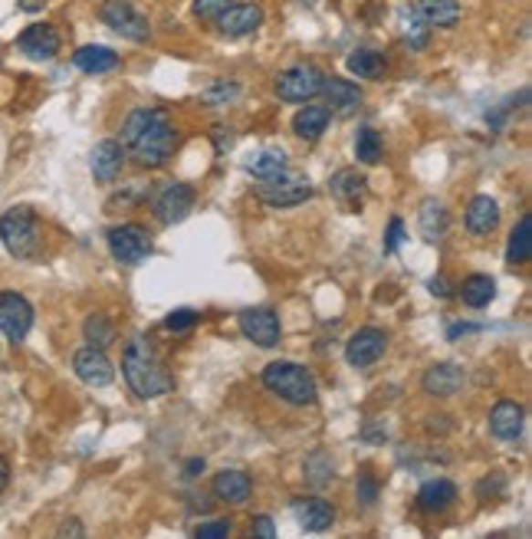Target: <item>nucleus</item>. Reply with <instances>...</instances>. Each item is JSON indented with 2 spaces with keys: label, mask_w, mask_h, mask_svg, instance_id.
<instances>
[{
  "label": "nucleus",
  "mask_w": 532,
  "mask_h": 539,
  "mask_svg": "<svg viewBox=\"0 0 532 539\" xmlns=\"http://www.w3.org/2000/svg\"><path fill=\"white\" fill-rule=\"evenodd\" d=\"M122 145L131 148V158L141 168H162L174 155L178 132L164 109H135L122 125Z\"/></svg>",
  "instance_id": "1"
},
{
  "label": "nucleus",
  "mask_w": 532,
  "mask_h": 539,
  "mask_svg": "<svg viewBox=\"0 0 532 539\" xmlns=\"http://www.w3.org/2000/svg\"><path fill=\"white\" fill-rule=\"evenodd\" d=\"M122 375L139 398H162L174 388V375L148 335H131L122 352Z\"/></svg>",
  "instance_id": "2"
},
{
  "label": "nucleus",
  "mask_w": 532,
  "mask_h": 539,
  "mask_svg": "<svg viewBox=\"0 0 532 539\" xmlns=\"http://www.w3.org/2000/svg\"><path fill=\"white\" fill-rule=\"evenodd\" d=\"M263 385L276 398H283L287 405H296V408L312 405L316 395H319L312 372L303 365H296V362H270V365L263 368Z\"/></svg>",
  "instance_id": "3"
},
{
  "label": "nucleus",
  "mask_w": 532,
  "mask_h": 539,
  "mask_svg": "<svg viewBox=\"0 0 532 539\" xmlns=\"http://www.w3.org/2000/svg\"><path fill=\"white\" fill-rule=\"evenodd\" d=\"M0 240H4V247H7L14 257L33 260L37 250H40V217H37V211L26 205L10 207V211L0 217Z\"/></svg>",
  "instance_id": "4"
},
{
  "label": "nucleus",
  "mask_w": 532,
  "mask_h": 539,
  "mask_svg": "<svg viewBox=\"0 0 532 539\" xmlns=\"http://www.w3.org/2000/svg\"><path fill=\"white\" fill-rule=\"evenodd\" d=\"M106 240H109V250H112L115 260L129 263V267L148 260V257H151V250H155V244H151V234H148L141 224H119V227L109 230Z\"/></svg>",
  "instance_id": "5"
},
{
  "label": "nucleus",
  "mask_w": 532,
  "mask_h": 539,
  "mask_svg": "<svg viewBox=\"0 0 532 539\" xmlns=\"http://www.w3.org/2000/svg\"><path fill=\"white\" fill-rule=\"evenodd\" d=\"M99 20H102L109 30L122 33L125 40H131V43H145L148 37H151V26H148L145 14H139L129 0H106V4L99 7Z\"/></svg>",
  "instance_id": "6"
},
{
  "label": "nucleus",
  "mask_w": 532,
  "mask_h": 539,
  "mask_svg": "<svg viewBox=\"0 0 532 539\" xmlns=\"http://www.w3.org/2000/svg\"><path fill=\"white\" fill-rule=\"evenodd\" d=\"M322 82H326V76H322L319 66H293V69H287V73L276 79V96L283 99V102H306V99H316L322 92Z\"/></svg>",
  "instance_id": "7"
},
{
  "label": "nucleus",
  "mask_w": 532,
  "mask_h": 539,
  "mask_svg": "<svg viewBox=\"0 0 532 539\" xmlns=\"http://www.w3.org/2000/svg\"><path fill=\"white\" fill-rule=\"evenodd\" d=\"M256 197L266 207H299L312 197V185L306 178H296V174H279L273 181H260Z\"/></svg>",
  "instance_id": "8"
},
{
  "label": "nucleus",
  "mask_w": 532,
  "mask_h": 539,
  "mask_svg": "<svg viewBox=\"0 0 532 539\" xmlns=\"http://www.w3.org/2000/svg\"><path fill=\"white\" fill-rule=\"evenodd\" d=\"M237 322H240V333H244L254 345H260V349H273V345H279V339H283L279 316L273 310H266V306L244 310L237 316Z\"/></svg>",
  "instance_id": "9"
},
{
  "label": "nucleus",
  "mask_w": 532,
  "mask_h": 539,
  "mask_svg": "<svg viewBox=\"0 0 532 539\" xmlns=\"http://www.w3.org/2000/svg\"><path fill=\"white\" fill-rule=\"evenodd\" d=\"M194 201H197L194 188L184 185V181H174V185H168L164 191H158L151 211H155L158 221L172 227V224H181L191 211H194Z\"/></svg>",
  "instance_id": "10"
},
{
  "label": "nucleus",
  "mask_w": 532,
  "mask_h": 539,
  "mask_svg": "<svg viewBox=\"0 0 532 539\" xmlns=\"http://www.w3.org/2000/svg\"><path fill=\"white\" fill-rule=\"evenodd\" d=\"M388 349V333L378 326H365L349 339L345 345V362L352 368H371Z\"/></svg>",
  "instance_id": "11"
},
{
  "label": "nucleus",
  "mask_w": 532,
  "mask_h": 539,
  "mask_svg": "<svg viewBox=\"0 0 532 539\" xmlns=\"http://www.w3.org/2000/svg\"><path fill=\"white\" fill-rule=\"evenodd\" d=\"M33 329V306L20 293H0V333L10 343H24Z\"/></svg>",
  "instance_id": "12"
},
{
  "label": "nucleus",
  "mask_w": 532,
  "mask_h": 539,
  "mask_svg": "<svg viewBox=\"0 0 532 539\" xmlns=\"http://www.w3.org/2000/svg\"><path fill=\"white\" fill-rule=\"evenodd\" d=\"M59 47H63V40H59V30L49 24H30L20 37H16V49L24 53V57L37 59V63H43V59H53L59 53Z\"/></svg>",
  "instance_id": "13"
},
{
  "label": "nucleus",
  "mask_w": 532,
  "mask_h": 539,
  "mask_svg": "<svg viewBox=\"0 0 532 539\" xmlns=\"http://www.w3.org/2000/svg\"><path fill=\"white\" fill-rule=\"evenodd\" d=\"M73 368L76 375L82 378L92 388H109L115 382V368L106 359V349H96V345H86L73 355Z\"/></svg>",
  "instance_id": "14"
},
{
  "label": "nucleus",
  "mask_w": 532,
  "mask_h": 539,
  "mask_svg": "<svg viewBox=\"0 0 532 539\" xmlns=\"http://www.w3.org/2000/svg\"><path fill=\"white\" fill-rule=\"evenodd\" d=\"M122 164H125V145L119 139H102L96 148H92V155H89L92 178L102 181V185L119 178Z\"/></svg>",
  "instance_id": "15"
},
{
  "label": "nucleus",
  "mask_w": 532,
  "mask_h": 539,
  "mask_svg": "<svg viewBox=\"0 0 532 539\" xmlns=\"http://www.w3.org/2000/svg\"><path fill=\"white\" fill-rule=\"evenodd\" d=\"M464 382H467V375H464V368L454 365V362H437V365L427 368L424 378H421L424 392L434 395V398H451V395H457L460 388H464Z\"/></svg>",
  "instance_id": "16"
},
{
  "label": "nucleus",
  "mask_w": 532,
  "mask_h": 539,
  "mask_svg": "<svg viewBox=\"0 0 532 539\" xmlns=\"http://www.w3.org/2000/svg\"><path fill=\"white\" fill-rule=\"evenodd\" d=\"M523 421H526V411L523 405L516 401H496L490 411V431L496 441H519V434H523Z\"/></svg>",
  "instance_id": "17"
},
{
  "label": "nucleus",
  "mask_w": 532,
  "mask_h": 539,
  "mask_svg": "<svg viewBox=\"0 0 532 539\" xmlns=\"http://www.w3.org/2000/svg\"><path fill=\"white\" fill-rule=\"evenodd\" d=\"M263 24V7L260 4H230L221 16H217V26H221L224 37H246Z\"/></svg>",
  "instance_id": "18"
},
{
  "label": "nucleus",
  "mask_w": 532,
  "mask_h": 539,
  "mask_svg": "<svg viewBox=\"0 0 532 539\" xmlns=\"http://www.w3.org/2000/svg\"><path fill=\"white\" fill-rule=\"evenodd\" d=\"M211 493H214V500H224L230 507H240V503H246L250 493H254V481H250V474H244V470H221V474L214 477Z\"/></svg>",
  "instance_id": "19"
},
{
  "label": "nucleus",
  "mask_w": 532,
  "mask_h": 539,
  "mask_svg": "<svg viewBox=\"0 0 532 539\" xmlns=\"http://www.w3.org/2000/svg\"><path fill=\"white\" fill-rule=\"evenodd\" d=\"M293 513L299 520L306 533H322L329 526L336 523V510L332 503H326L322 497H303V500H293Z\"/></svg>",
  "instance_id": "20"
},
{
  "label": "nucleus",
  "mask_w": 532,
  "mask_h": 539,
  "mask_svg": "<svg viewBox=\"0 0 532 539\" xmlns=\"http://www.w3.org/2000/svg\"><path fill=\"white\" fill-rule=\"evenodd\" d=\"M500 227V205L490 195H476L467 207V230L474 238H490Z\"/></svg>",
  "instance_id": "21"
},
{
  "label": "nucleus",
  "mask_w": 532,
  "mask_h": 539,
  "mask_svg": "<svg viewBox=\"0 0 532 539\" xmlns=\"http://www.w3.org/2000/svg\"><path fill=\"white\" fill-rule=\"evenodd\" d=\"M398 26H402V40L408 49H414V53H421V49L431 43V24L424 20V14H421L418 7H411V4H404L402 10H398Z\"/></svg>",
  "instance_id": "22"
},
{
  "label": "nucleus",
  "mask_w": 532,
  "mask_h": 539,
  "mask_svg": "<svg viewBox=\"0 0 532 539\" xmlns=\"http://www.w3.org/2000/svg\"><path fill=\"white\" fill-rule=\"evenodd\" d=\"M119 63H122V57L109 47H79L73 53V66L76 69H82V73H89V76L112 73Z\"/></svg>",
  "instance_id": "23"
},
{
  "label": "nucleus",
  "mask_w": 532,
  "mask_h": 539,
  "mask_svg": "<svg viewBox=\"0 0 532 539\" xmlns=\"http://www.w3.org/2000/svg\"><path fill=\"white\" fill-rule=\"evenodd\" d=\"M418 224H421V234H424L427 240H443L447 238V230H451V211L443 207V201L427 197L424 205H421Z\"/></svg>",
  "instance_id": "24"
},
{
  "label": "nucleus",
  "mask_w": 532,
  "mask_h": 539,
  "mask_svg": "<svg viewBox=\"0 0 532 539\" xmlns=\"http://www.w3.org/2000/svg\"><path fill=\"white\" fill-rule=\"evenodd\" d=\"M454 500H457V487L451 481H427L424 487L418 491V507L424 513H443V510L454 507Z\"/></svg>",
  "instance_id": "25"
},
{
  "label": "nucleus",
  "mask_w": 532,
  "mask_h": 539,
  "mask_svg": "<svg viewBox=\"0 0 532 539\" xmlns=\"http://www.w3.org/2000/svg\"><path fill=\"white\" fill-rule=\"evenodd\" d=\"M329 125H332V119H329V109H322V106L299 109V112H296V119H293V132L303 142H319L322 135H326Z\"/></svg>",
  "instance_id": "26"
},
{
  "label": "nucleus",
  "mask_w": 532,
  "mask_h": 539,
  "mask_svg": "<svg viewBox=\"0 0 532 539\" xmlns=\"http://www.w3.org/2000/svg\"><path fill=\"white\" fill-rule=\"evenodd\" d=\"M322 92L329 96V106L332 112L339 115H349L361 106V90L355 82H345V79H326L322 82Z\"/></svg>",
  "instance_id": "27"
},
{
  "label": "nucleus",
  "mask_w": 532,
  "mask_h": 539,
  "mask_svg": "<svg viewBox=\"0 0 532 539\" xmlns=\"http://www.w3.org/2000/svg\"><path fill=\"white\" fill-rule=\"evenodd\" d=\"M365 188H369V181H365V174L355 172V168H342V172H336L332 178H329V191H332V197H339V201H345V205H355L361 195H365Z\"/></svg>",
  "instance_id": "28"
},
{
  "label": "nucleus",
  "mask_w": 532,
  "mask_h": 539,
  "mask_svg": "<svg viewBox=\"0 0 532 539\" xmlns=\"http://www.w3.org/2000/svg\"><path fill=\"white\" fill-rule=\"evenodd\" d=\"M460 296H464L467 306L484 310V306L493 302V296H496V280L486 277V273H470V277L464 280V286H460Z\"/></svg>",
  "instance_id": "29"
},
{
  "label": "nucleus",
  "mask_w": 532,
  "mask_h": 539,
  "mask_svg": "<svg viewBox=\"0 0 532 539\" xmlns=\"http://www.w3.org/2000/svg\"><path fill=\"white\" fill-rule=\"evenodd\" d=\"M287 168H289L287 152H276V148H266V152H260L256 158L246 162V172L254 174V178H260V181L279 178V174H287Z\"/></svg>",
  "instance_id": "30"
},
{
  "label": "nucleus",
  "mask_w": 532,
  "mask_h": 539,
  "mask_svg": "<svg viewBox=\"0 0 532 539\" xmlns=\"http://www.w3.org/2000/svg\"><path fill=\"white\" fill-rule=\"evenodd\" d=\"M418 10L424 14V20L431 26H441V30H451L460 20V4L457 0H418Z\"/></svg>",
  "instance_id": "31"
},
{
  "label": "nucleus",
  "mask_w": 532,
  "mask_h": 539,
  "mask_svg": "<svg viewBox=\"0 0 532 539\" xmlns=\"http://www.w3.org/2000/svg\"><path fill=\"white\" fill-rule=\"evenodd\" d=\"M345 66H349V73L359 76V79H378V76L385 73L388 63L381 53H375V49H355V53H349Z\"/></svg>",
  "instance_id": "32"
},
{
  "label": "nucleus",
  "mask_w": 532,
  "mask_h": 539,
  "mask_svg": "<svg viewBox=\"0 0 532 539\" xmlns=\"http://www.w3.org/2000/svg\"><path fill=\"white\" fill-rule=\"evenodd\" d=\"M529 257H532V221H529V214H523L516 230L509 234L506 260L509 263H529Z\"/></svg>",
  "instance_id": "33"
},
{
  "label": "nucleus",
  "mask_w": 532,
  "mask_h": 539,
  "mask_svg": "<svg viewBox=\"0 0 532 539\" xmlns=\"http://www.w3.org/2000/svg\"><path fill=\"white\" fill-rule=\"evenodd\" d=\"M381 152H385L381 135H378L371 125H361L359 135H355V158H359L361 164H378L381 162Z\"/></svg>",
  "instance_id": "34"
},
{
  "label": "nucleus",
  "mask_w": 532,
  "mask_h": 539,
  "mask_svg": "<svg viewBox=\"0 0 532 539\" xmlns=\"http://www.w3.org/2000/svg\"><path fill=\"white\" fill-rule=\"evenodd\" d=\"M82 335H86V343L96 345V349H109V345L115 343V326L102 312H92V316L82 322Z\"/></svg>",
  "instance_id": "35"
},
{
  "label": "nucleus",
  "mask_w": 532,
  "mask_h": 539,
  "mask_svg": "<svg viewBox=\"0 0 532 539\" xmlns=\"http://www.w3.org/2000/svg\"><path fill=\"white\" fill-rule=\"evenodd\" d=\"M234 99H240V82H234V79L214 82V86H207V90L201 92V102H204V106H230Z\"/></svg>",
  "instance_id": "36"
},
{
  "label": "nucleus",
  "mask_w": 532,
  "mask_h": 539,
  "mask_svg": "<svg viewBox=\"0 0 532 539\" xmlns=\"http://www.w3.org/2000/svg\"><path fill=\"white\" fill-rule=\"evenodd\" d=\"M306 481L316 483V487H322L326 481H332V460L326 458V454H312L309 460H306Z\"/></svg>",
  "instance_id": "37"
},
{
  "label": "nucleus",
  "mask_w": 532,
  "mask_h": 539,
  "mask_svg": "<svg viewBox=\"0 0 532 539\" xmlns=\"http://www.w3.org/2000/svg\"><path fill=\"white\" fill-rule=\"evenodd\" d=\"M197 326V312L194 310H174L172 316L164 319V329L168 333H188V329H194Z\"/></svg>",
  "instance_id": "38"
},
{
  "label": "nucleus",
  "mask_w": 532,
  "mask_h": 539,
  "mask_svg": "<svg viewBox=\"0 0 532 539\" xmlns=\"http://www.w3.org/2000/svg\"><path fill=\"white\" fill-rule=\"evenodd\" d=\"M227 7L230 0H194V16L197 20H217Z\"/></svg>",
  "instance_id": "39"
},
{
  "label": "nucleus",
  "mask_w": 532,
  "mask_h": 539,
  "mask_svg": "<svg viewBox=\"0 0 532 539\" xmlns=\"http://www.w3.org/2000/svg\"><path fill=\"white\" fill-rule=\"evenodd\" d=\"M230 530H234V523L230 520H211V523H201L194 530L197 539H224L230 536Z\"/></svg>",
  "instance_id": "40"
},
{
  "label": "nucleus",
  "mask_w": 532,
  "mask_h": 539,
  "mask_svg": "<svg viewBox=\"0 0 532 539\" xmlns=\"http://www.w3.org/2000/svg\"><path fill=\"white\" fill-rule=\"evenodd\" d=\"M355 497H359L365 507H371V503L378 500V481L369 474V470H365V474L359 477V483H355Z\"/></svg>",
  "instance_id": "41"
},
{
  "label": "nucleus",
  "mask_w": 532,
  "mask_h": 539,
  "mask_svg": "<svg viewBox=\"0 0 532 539\" xmlns=\"http://www.w3.org/2000/svg\"><path fill=\"white\" fill-rule=\"evenodd\" d=\"M404 238H408V234H404V221L402 217H391L388 234H385V254H394V250L404 244Z\"/></svg>",
  "instance_id": "42"
},
{
  "label": "nucleus",
  "mask_w": 532,
  "mask_h": 539,
  "mask_svg": "<svg viewBox=\"0 0 532 539\" xmlns=\"http://www.w3.org/2000/svg\"><path fill=\"white\" fill-rule=\"evenodd\" d=\"M250 533H254V536H263V539H273V536H276V526H273V516H266V513L254 516V523H250Z\"/></svg>",
  "instance_id": "43"
},
{
  "label": "nucleus",
  "mask_w": 532,
  "mask_h": 539,
  "mask_svg": "<svg viewBox=\"0 0 532 539\" xmlns=\"http://www.w3.org/2000/svg\"><path fill=\"white\" fill-rule=\"evenodd\" d=\"M503 487H506V477H503V474H493V477H486V481L476 483V497L484 500L486 491H503Z\"/></svg>",
  "instance_id": "44"
},
{
  "label": "nucleus",
  "mask_w": 532,
  "mask_h": 539,
  "mask_svg": "<svg viewBox=\"0 0 532 539\" xmlns=\"http://www.w3.org/2000/svg\"><path fill=\"white\" fill-rule=\"evenodd\" d=\"M427 290H431L434 296H441V300H451V296H454V290L447 286V280H443L441 273H437V277L431 280V283H427Z\"/></svg>",
  "instance_id": "45"
},
{
  "label": "nucleus",
  "mask_w": 532,
  "mask_h": 539,
  "mask_svg": "<svg viewBox=\"0 0 532 539\" xmlns=\"http://www.w3.org/2000/svg\"><path fill=\"white\" fill-rule=\"evenodd\" d=\"M16 7L26 10V14H37V10L47 7V0H16Z\"/></svg>",
  "instance_id": "46"
},
{
  "label": "nucleus",
  "mask_w": 532,
  "mask_h": 539,
  "mask_svg": "<svg viewBox=\"0 0 532 539\" xmlns=\"http://www.w3.org/2000/svg\"><path fill=\"white\" fill-rule=\"evenodd\" d=\"M7 481H10V464H7V458L0 454V491L7 487Z\"/></svg>",
  "instance_id": "47"
},
{
  "label": "nucleus",
  "mask_w": 532,
  "mask_h": 539,
  "mask_svg": "<svg viewBox=\"0 0 532 539\" xmlns=\"http://www.w3.org/2000/svg\"><path fill=\"white\" fill-rule=\"evenodd\" d=\"M188 477H197V474H204V460H188V470H184Z\"/></svg>",
  "instance_id": "48"
},
{
  "label": "nucleus",
  "mask_w": 532,
  "mask_h": 539,
  "mask_svg": "<svg viewBox=\"0 0 532 539\" xmlns=\"http://www.w3.org/2000/svg\"><path fill=\"white\" fill-rule=\"evenodd\" d=\"M480 326H470V322H464V326H451V339H460L464 333H476Z\"/></svg>",
  "instance_id": "49"
},
{
  "label": "nucleus",
  "mask_w": 532,
  "mask_h": 539,
  "mask_svg": "<svg viewBox=\"0 0 532 539\" xmlns=\"http://www.w3.org/2000/svg\"><path fill=\"white\" fill-rule=\"evenodd\" d=\"M59 536H82V526L79 523H66L63 530H59Z\"/></svg>",
  "instance_id": "50"
}]
</instances>
